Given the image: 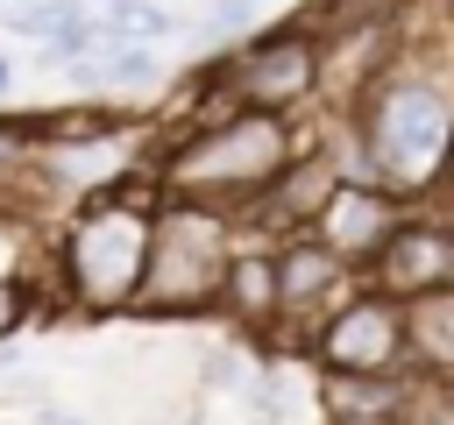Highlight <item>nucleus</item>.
<instances>
[{"mask_svg": "<svg viewBox=\"0 0 454 425\" xmlns=\"http://www.w3.org/2000/svg\"><path fill=\"white\" fill-rule=\"evenodd\" d=\"M0 7H7V0H0Z\"/></svg>", "mask_w": 454, "mask_h": 425, "instance_id": "20", "label": "nucleus"}, {"mask_svg": "<svg viewBox=\"0 0 454 425\" xmlns=\"http://www.w3.org/2000/svg\"><path fill=\"white\" fill-rule=\"evenodd\" d=\"M213 312H227L234 326H248L255 340L277 326V248H262V241H241L234 248V262H227V276H220V305Z\"/></svg>", "mask_w": 454, "mask_h": 425, "instance_id": "12", "label": "nucleus"}, {"mask_svg": "<svg viewBox=\"0 0 454 425\" xmlns=\"http://www.w3.org/2000/svg\"><path fill=\"white\" fill-rule=\"evenodd\" d=\"M35 312H43V305H35V290H28V283H7V276H0V340H14V333H21L28 319H35Z\"/></svg>", "mask_w": 454, "mask_h": 425, "instance_id": "14", "label": "nucleus"}, {"mask_svg": "<svg viewBox=\"0 0 454 425\" xmlns=\"http://www.w3.org/2000/svg\"><path fill=\"white\" fill-rule=\"evenodd\" d=\"M419 375L390 368V375H355V368H319V411L340 425H411L419 411Z\"/></svg>", "mask_w": 454, "mask_h": 425, "instance_id": "10", "label": "nucleus"}, {"mask_svg": "<svg viewBox=\"0 0 454 425\" xmlns=\"http://www.w3.org/2000/svg\"><path fill=\"white\" fill-rule=\"evenodd\" d=\"M348 170L333 163V149H298L284 170H277V184L248 205V212H234L241 227H255L262 234V248H277L284 234H305L319 212H326V198H333V184H340Z\"/></svg>", "mask_w": 454, "mask_h": 425, "instance_id": "9", "label": "nucleus"}, {"mask_svg": "<svg viewBox=\"0 0 454 425\" xmlns=\"http://www.w3.org/2000/svg\"><path fill=\"white\" fill-rule=\"evenodd\" d=\"M362 283L369 290H383V298H419V290H440V283H454V220H440V212H404V227L383 241V255L362 269Z\"/></svg>", "mask_w": 454, "mask_h": 425, "instance_id": "8", "label": "nucleus"}, {"mask_svg": "<svg viewBox=\"0 0 454 425\" xmlns=\"http://www.w3.org/2000/svg\"><path fill=\"white\" fill-rule=\"evenodd\" d=\"M241 7H270V0H241Z\"/></svg>", "mask_w": 454, "mask_h": 425, "instance_id": "19", "label": "nucleus"}, {"mask_svg": "<svg viewBox=\"0 0 454 425\" xmlns=\"http://www.w3.org/2000/svg\"><path fill=\"white\" fill-rule=\"evenodd\" d=\"M319 368H355V375H390L404 368V305L383 298V290H355L340 298L319 326H312V347H305Z\"/></svg>", "mask_w": 454, "mask_h": 425, "instance_id": "6", "label": "nucleus"}, {"mask_svg": "<svg viewBox=\"0 0 454 425\" xmlns=\"http://www.w3.org/2000/svg\"><path fill=\"white\" fill-rule=\"evenodd\" d=\"M291 156H298V128L284 113L234 106L220 120H192V128L163 135L156 156H149V177H156L163 198H199V205H220V212H248Z\"/></svg>", "mask_w": 454, "mask_h": 425, "instance_id": "3", "label": "nucleus"}, {"mask_svg": "<svg viewBox=\"0 0 454 425\" xmlns=\"http://www.w3.org/2000/svg\"><path fill=\"white\" fill-rule=\"evenodd\" d=\"M454 170V78L390 57L355 99V177L419 198Z\"/></svg>", "mask_w": 454, "mask_h": 425, "instance_id": "2", "label": "nucleus"}, {"mask_svg": "<svg viewBox=\"0 0 454 425\" xmlns=\"http://www.w3.org/2000/svg\"><path fill=\"white\" fill-rule=\"evenodd\" d=\"M206 382H213V390H241V368H234V354H213Z\"/></svg>", "mask_w": 454, "mask_h": 425, "instance_id": "16", "label": "nucleus"}, {"mask_svg": "<svg viewBox=\"0 0 454 425\" xmlns=\"http://www.w3.org/2000/svg\"><path fill=\"white\" fill-rule=\"evenodd\" d=\"M35 425H78V418H64V411H43V418H35Z\"/></svg>", "mask_w": 454, "mask_h": 425, "instance_id": "18", "label": "nucleus"}, {"mask_svg": "<svg viewBox=\"0 0 454 425\" xmlns=\"http://www.w3.org/2000/svg\"><path fill=\"white\" fill-rule=\"evenodd\" d=\"M404 368L454 390V283L404 298Z\"/></svg>", "mask_w": 454, "mask_h": 425, "instance_id": "11", "label": "nucleus"}, {"mask_svg": "<svg viewBox=\"0 0 454 425\" xmlns=\"http://www.w3.org/2000/svg\"><path fill=\"white\" fill-rule=\"evenodd\" d=\"M156 177H128L114 191H92L64 212L50 248V298L71 319H121L142 298L149 269V227H156Z\"/></svg>", "mask_w": 454, "mask_h": 425, "instance_id": "1", "label": "nucleus"}, {"mask_svg": "<svg viewBox=\"0 0 454 425\" xmlns=\"http://www.w3.org/2000/svg\"><path fill=\"white\" fill-rule=\"evenodd\" d=\"M404 212H411V198H397V191H383V184H362V177H340L333 184V198H326V212L305 227V234H319L355 276L383 255V241L404 227Z\"/></svg>", "mask_w": 454, "mask_h": 425, "instance_id": "7", "label": "nucleus"}, {"mask_svg": "<svg viewBox=\"0 0 454 425\" xmlns=\"http://www.w3.org/2000/svg\"><path fill=\"white\" fill-rule=\"evenodd\" d=\"M220 85L234 92V106L284 113L291 120V106H305L319 92V42L305 28H262V35H248L220 64Z\"/></svg>", "mask_w": 454, "mask_h": 425, "instance_id": "5", "label": "nucleus"}, {"mask_svg": "<svg viewBox=\"0 0 454 425\" xmlns=\"http://www.w3.org/2000/svg\"><path fill=\"white\" fill-rule=\"evenodd\" d=\"M7 92H14V57H0V106H7Z\"/></svg>", "mask_w": 454, "mask_h": 425, "instance_id": "17", "label": "nucleus"}, {"mask_svg": "<svg viewBox=\"0 0 454 425\" xmlns=\"http://www.w3.org/2000/svg\"><path fill=\"white\" fill-rule=\"evenodd\" d=\"M248 21H255V7H241V0H213V7H206V35H213V42L241 35Z\"/></svg>", "mask_w": 454, "mask_h": 425, "instance_id": "15", "label": "nucleus"}, {"mask_svg": "<svg viewBox=\"0 0 454 425\" xmlns=\"http://www.w3.org/2000/svg\"><path fill=\"white\" fill-rule=\"evenodd\" d=\"M92 21H99V42H149V50L177 28L163 0H106V7H92Z\"/></svg>", "mask_w": 454, "mask_h": 425, "instance_id": "13", "label": "nucleus"}, {"mask_svg": "<svg viewBox=\"0 0 454 425\" xmlns=\"http://www.w3.org/2000/svg\"><path fill=\"white\" fill-rule=\"evenodd\" d=\"M241 248V220L199 198H156L149 227V269H142V319H192L220 305V276Z\"/></svg>", "mask_w": 454, "mask_h": 425, "instance_id": "4", "label": "nucleus"}]
</instances>
